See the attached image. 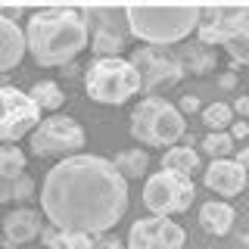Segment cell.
Segmentation results:
<instances>
[{"instance_id": "f1b7e54d", "label": "cell", "mask_w": 249, "mask_h": 249, "mask_svg": "<svg viewBox=\"0 0 249 249\" xmlns=\"http://www.w3.org/2000/svg\"><path fill=\"white\" fill-rule=\"evenodd\" d=\"M218 84H221V88H224V90H231V88H233V84H237V75H233V72H224L221 78H218Z\"/></svg>"}, {"instance_id": "4316f807", "label": "cell", "mask_w": 249, "mask_h": 249, "mask_svg": "<svg viewBox=\"0 0 249 249\" xmlns=\"http://www.w3.org/2000/svg\"><path fill=\"white\" fill-rule=\"evenodd\" d=\"M178 109H181V112H196V109H199V97L184 93V97H181V106H178Z\"/></svg>"}, {"instance_id": "cb8c5ba5", "label": "cell", "mask_w": 249, "mask_h": 249, "mask_svg": "<svg viewBox=\"0 0 249 249\" xmlns=\"http://www.w3.org/2000/svg\"><path fill=\"white\" fill-rule=\"evenodd\" d=\"M202 124L209 131H228L233 124V106L228 103H209L202 109Z\"/></svg>"}, {"instance_id": "7c38bea8", "label": "cell", "mask_w": 249, "mask_h": 249, "mask_svg": "<svg viewBox=\"0 0 249 249\" xmlns=\"http://www.w3.org/2000/svg\"><path fill=\"white\" fill-rule=\"evenodd\" d=\"M184 243H187L184 228L162 215L140 218L128 231V249H184Z\"/></svg>"}, {"instance_id": "52a82bcc", "label": "cell", "mask_w": 249, "mask_h": 249, "mask_svg": "<svg viewBox=\"0 0 249 249\" xmlns=\"http://www.w3.org/2000/svg\"><path fill=\"white\" fill-rule=\"evenodd\" d=\"M193 196H196V187L187 175H175L168 168H159L156 175H150V181L143 184V206L150 209L153 215L171 218L181 215L193 206Z\"/></svg>"}, {"instance_id": "9a60e30c", "label": "cell", "mask_w": 249, "mask_h": 249, "mask_svg": "<svg viewBox=\"0 0 249 249\" xmlns=\"http://www.w3.org/2000/svg\"><path fill=\"white\" fill-rule=\"evenodd\" d=\"M41 231H44L41 215L28 206L13 209V212L3 218V243L6 246H22V243H28V240L41 237Z\"/></svg>"}, {"instance_id": "e0dca14e", "label": "cell", "mask_w": 249, "mask_h": 249, "mask_svg": "<svg viewBox=\"0 0 249 249\" xmlns=\"http://www.w3.org/2000/svg\"><path fill=\"white\" fill-rule=\"evenodd\" d=\"M178 66H181V72H190V75H209L215 69V50L212 47H206V44H184L181 50H178Z\"/></svg>"}, {"instance_id": "83f0119b", "label": "cell", "mask_w": 249, "mask_h": 249, "mask_svg": "<svg viewBox=\"0 0 249 249\" xmlns=\"http://www.w3.org/2000/svg\"><path fill=\"white\" fill-rule=\"evenodd\" d=\"M233 112H240V115L249 122V93H243V97L233 100Z\"/></svg>"}, {"instance_id": "ffe728a7", "label": "cell", "mask_w": 249, "mask_h": 249, "mask_svg": "<svg viewBox=\"0 0 249 249\" xmlns=\"http://www.w3.org/2000/svg\"><path fill=\"white\" fill-rule=\"evenodd\" d=\"M196 165H199V153L193 146H168L162 153V168L175 171V175L190 178V171H196Z\"/></svg>"}, {"instance_id": "d6986e66", "label": "cell", "mask_w": 249, "mask_h": 249, "mask_svg": "<svg viewBox=\"0 0 249 249\" xmlns=\"http://www.w3.org/2000/svg\"><path fill=\"white\" fill-rule=\"evenodd\" d=\"M41 240L47 243V249H93L97 237L90 233H75V231H59V228H44Z\"/></svg>"}, {"instance_id": "4fadbf2b", "label": "cell", "mask_w": 249, "mask_h": 249, "mask_svg": "<svg viewBox=\"0 0 249 249\" xmlns=\"http://www.w3.org/2000/svg\"><path fill=\"white\" fill-rule=\"evenodd\" d=\"M35 193V181L25 171V153L19 146H0V202H19Z\"/></svg>"}, {"instance_id": "3957f363", "label": "cell", "mask_w": 249, "mask_h": 249, "mask_svg": "<svg viewBox=\"0 0 249 249\" xmlns=\"http://www.w3.org/2000/svg\"><path fill=\"white\" fill-rule=\"evenodd\" d=\"M124 13L131 35L146 41V47L178 44L202 22L199 6H124Z\"/></svg>"}, {"instance_id": "484cf974", "label": "cell", "mask_w": 249, "mask_h": 249, "mask_svg": "<svg viewBox=\"0 0 249 249\" xmlns=\"http://www.w3.org/2000/svg\"><path fill=\"white\" fill-rule=\"evenodd\" d=\"M231 137H233V140H243V137H249V122H246V119L233 122V124H231Z\"/></svg>"}, {"instance_id": "7a4b0ae2", "label": "cell", "mask_w": 249, "mask_h": 249, "mask_svg": "<svg viewBox=\"0 0 249 249\" xmlns=\"http://www.w3.org/2000/svg\"><path fill=\"white\" fill-rule=\"evenodd\" d=\"M90 31L81 10H66V6H50V10H35L25 25V44L37 66H69L78 59V53L88 47Z\"/></svg>"}, {"instance_id": "30bf717a", "label": "cell", "mask_w": 249, "mask_h": 249, "mask_svg": "<svg viewBox=\"0 0 249 249\" xmlns=\"http://www.w3.org/2000/svg\"><path fill=\"white\" fill-rule=\"evenodd\" d=\"M41 124V109L28 97L25 90L3 84L0 88V140L3 143H16L25 134H35Z\"/></svg>"}, {"instance_id": "f546056e", "label": "cell", "mask_w": 249, "mask_h": 249, "mask_svg": "<svg viewBox=\"0 0 249 249\" xmlns=\"http://www.w3.org/2000/svg\"><path fill=\"white\" fill-rule=\"evenodd\" d=\"M233 156H237V162H240V165H243V168L249 171V146H243V150H237Z\"/></svg>"}, {"instance_id": "277c9868", "label": "cell", "mask_w": 249, "mask_h": 249, "mask_svg": "<svg viewBox=\"0 0 249 249\" xmlns=\"http://www.w3.org/2000/svg\"><path fill=\"white\" fill-rule=\"evenodd\" d=\"M199 44H221L233 56V62L249 66V6H209L202 10Z\"/></svg>"}, {"instance_id": "ba28073f", "label": "cell", "mask_w": 249, "mask_h": 249, "mask_svg": "<svg viewBox=\"0 0 249 249\" xmlns=\"http://www.w3.org/2000/svg\"><path fill=\"white\" fill-rule=\"evenodd\" d=\"M84 143H88L84 128L75 119H69V115H50L31 134V153L35 156L69 159V156H78V150H84Z\"/></svg>"}, {"instance_id": "d4e9b609", "label": "cell", "mask_w": 249, "mask_h": 249, "mask_svg": "<svg viewBox=\"0 0 249 249\" xmlns=\"http://www.w3.org/2000/svg\"><path fill=\"white\" fill-rule=\"evenodd\" d=\"M93 249H124V243H122L119 237H112V233H103V237H97Z\"/></svg>"}, {"instance_id": "6da1fadb", "label": "cell", "mask_w": 249, "mask_h": 249, "mask_svg": "<svg viewBox=\"0 0 249 249\" xmlns=\"http://www.w3.org/2000/svg\"><path fill=\"white\" fill-rule=\"evenodd\" d=\"M41 209L59 231L103 237L128 209V181L112 159L90 153L69 156L47 171Z\"/></svg>"}, {"instance_id": "7402d4cb", "label": "cell", "mask_w": 249, "mask_h": 249, "mask_svg": "<svg viewBox=\"0 0 249 249\" xmlns=\"http://www.w3.org/2000/svg\"><path fill=\"white\" fill-rule=\"evenodd\" d=\"M28 97L37 103L41 112H56V109L66 103V93H62V88L56 81H37L35 88L28 90Z\"/></svg>"}, {"instance_id": "9c48e42d", "label": "cell", "mask_w": 249, "mask_h": 249, "mask_svg": "<svg viewBox=\"0 0 249 249\" xmlns=\"http://www.w3.org/2000/svg\"><path fill=\"white\" fill-rule=\"evenodd\" d=\"M84 22L90 31V47L97 53V59H109L124 47V37L131 35L128 13L119 6H88L81 10Z\"/></svg>"}, {"instance_id": "44dd1931", "label": "cell", "mask_w": 249, "mask_h": 249, "mask_svg": "<svg viewBox=\"0 0 249 249\" xmlns=\"http://www.w3.org/2000/svg\"><path fill=\"white\" fill-rule=\"evenodd\" d=\"M112 165L119 168V175L128 181V178H143L146 168H150V153L146 150H122L112 159Z\"/></svg>"}, {"instance_id": "5bb4252c", "label": "cell", "mask_w": 249, "mask_h": 249, "mask_svg": "<svg viewBox=\"0 0 249 249\" xmlns=\"http://www.w3.org/2000/svg\"><path fill=\"white\" fill-rule=\"evenodd\" d=\"M246 178H249V171L237 159H215L206 168V187L221 193V196H237L246 187Z\"/></svg>"}, {"instance_id": "ac0fdd59", "label": "cell", "mask_w": 249, "mask_h": 249, "mask_svg": "<svg viewBox=\"0 0 249 249\" xmlns=\"http://www.w3.org/2000/svg\"><path fill=\"white\" fill-rule=\"evenodd\" d=\"M233 206H228L224 199H209L199 206V221L202 228H206L209 233H215V237H224L231 228H233Z\"/></svg>"}, {"instance_id": "8fae6325", "label": "cell", "mask_w": 249, "mask_h": 249, "mask_svg": "<svg viewBox=\"0 0 249 249\" xmlns=\"http://www.w3.org/2000/svg\"><path fill=\"white\" fill-rule=\"evenodd\" d=\"M131 66L140 75V90L150 97V90H159L165 84H178L181 81V66H178L175 53H165L162 47H137L131 53Z\"/></svg>"}, {"instance_id": "8992f818", "label": "cell", "mask_w": 249, "mask_h": 249, "mask_svg": "<svg viewBox=\"0 0 249 249\" xmlns=\"http://www.w3.org/2000/svg\"><path fill=\"white\" fill-rule=\"evenodd\" d=\"M84 90L97 103L122 106L124 100L140 93V75L131 66V59H122V56L93 59L88 66V72H84Z\"/></svg>"}, {"instance_id": "4dcf8cb0", "label": "cell", "mask_w": 249, "mask_h": 249, "mask_svg": "<svg viewBox=\"0 0 249 249\" xmlns=\"http://www.w3.org/2000/svg\"><path fill=\"white\" fill-rule=\"evenodd\" d=\"M78 72V66H75V62H69V66H62V75H75Z\"/></svg>"}, {"instance_id": "2e32d148", "label": "cell", "mask_w": 249, "mask_h": 249, "mask_svg": "<svg viewBox=\"0 0 249 249\" xmlns=\"http://www.w3.org/2000/svg\"><path fill=\"white\" fill-rule=\"evenodd\" d=\"M28 44H25V31L19 28V22L3 16L0 10V72H10L22 62Z\"/></svg>"}, {"instance_id": "603a6c76", "label": "cell", "mask_w": 249, "mask_h": 249, "mask_svg": "<svg viewBox=\"0 0 249 249\" xmlns=\"http://www.w3.org/2000/svg\"><path fill=\"white\" fill-rule=\"evenodd\" d=\"M202 153L206 156H212V159H231L233 153V137H231V131H209L206 137H202Z\"/></svg>"}, {"instance_id": "5b68a950", "label": "cell", "mask_w": 249, "mask_h": 249, "mask_svg": "<svg viewBox=\"0 0 249 249\" xmlns=\"http://www.w3.org/2000/svg\"><path fill=\"white\" fill-rule=\"evenodd\" d=\"M184 131V112L153 93L140 100L131 112V134L146 146H175V140H181Z\"/></svg>"}]
</instances>
